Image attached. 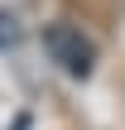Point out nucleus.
Wrapping results in <instances>:
<instances>
[{
  "mask_svg": "<svg viewBox=\"0 0 125 130\" xmlns=\"http://www.w3.org/2000/svg\"><path fill=\"white\" fill-rule=\"evenodd\" d=\"M14 39H19V19H14L10 10H0V48H10Z\"/></svg>",
  "mask_w": 125,
  "mask_h": 130,
  "instance_id": "f03ea898",
  "label": "nucleus"
},
{
  "mask_svg": "<svg viewBox=\"0 0 125 130\" xmlns=\"http://www.w3.org/2000/svg\"><path fill=\"white\" fill-rule=\"evenodd\" d=\"M43 48H48V58H53L67 77H87L92 63H96V48H92V39H87L77 24H48V29H43Z\"/></svg>",
  "mask_w": 125,
  "mask_h": 130,
  "instance_id": "f257e3e1",
  "label": "nucleus"
}]
</instances>
